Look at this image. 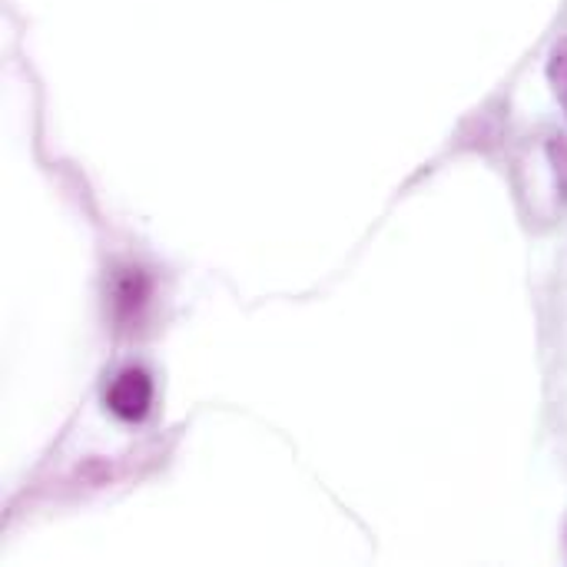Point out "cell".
Masks as SVG:
<instances>
[{"label":"cell","instance_id":"3","mask_svg":"<svg viewBox=\"0 0 567 567\" xmlns=\"http://www.w3.org/2000/svg\"><path fill=\"white\" fill-rule=\"evenodd\" d=\"M548 86L567 116V37H561L548 53Z\"/></svg>","mask_w":567,"mask_h":567},{"label":"cell","instance_id":"1","mask_svg":"<svg viewBox=\"0 0 567 567\" xmlns=\"http://www.w3.org/2000/svg\"><path fill=\"white\" fill-rule=\"evenodd\" d=\"M106 405L120 422H143L153 405L150 375L143 369H123L106 389Z\"/></svg>","mask_w":567,"mask_h":567},{"label":"cell","instance_id":"2","mask_svg":"<svg viewBox=\"0 0 567 567\" xmlns=\"http://www.w3.org/2000/svg\"><path fill=\"white\" fill-rule=\"evenodd\" d=\"M146 296H150L146 276H143L140 269H126V272L116 279V286H113V312H116L120 319H133V316L143 309Z\"/></svg>","mask_w":567,"mask_h":567}]
</instances>
